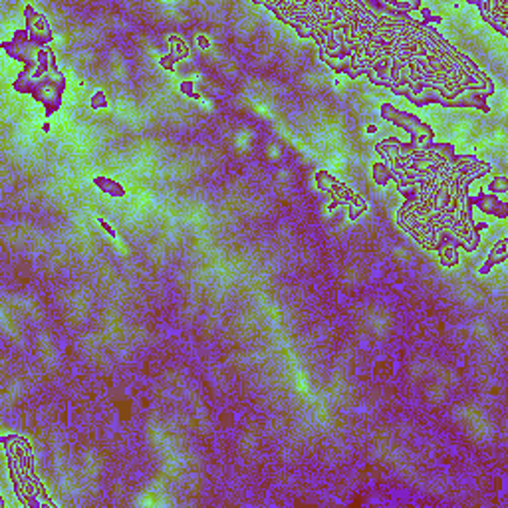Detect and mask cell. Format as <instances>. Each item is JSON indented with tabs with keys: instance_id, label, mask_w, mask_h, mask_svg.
Wrapping results in <instances>:
<instances>
[{
	"instance_id": "obj_1",
	"label": "cell",
	"mask_w": 508,
	"mask_h": 508,
	"mask_svg": "<svg viewBox=\"0 0 508 508\" xmlns=\"http://www.w3.org/2000/svg\"><path fill=\"white\" fill-rule=\"evenodd\" d=\"M280 20L302 38L318 40L320 56L334 72L352 80L368 75L419 107L491 111L493 82L437 30L407 16L375 15L358 2H286Z\"/></svg>"
},
{
	"instance_id": "obj_2",
	"label": "cell",
	"mask_w": 508,
	"mask_h": 508,
	"mask_svg": "<svg viewBox=\"0 0 508 508\" xmlns=\"http://www.w3.org/2000/svg\"><path fill=\"white\" fill-rule=\"evenodd\" d=\"M377 151L388 159L391 179L397 181L405 197L397 223L439 254L447 266L459 262V248L475 253L480 242L478 230L487 228V223L475 224L469 183L489 175L493 167L475 155H455L451 143H429L417 149L388 137Z\"/></svg>"
},
{
	"instance_id": "obj_3",
	"label": "cell",
	"mask_w": 508,
	"mask_h": 508,
	"mask_svg": "<svg viewBox=\"0 0 508 508\" xmlns=\"http://www.w3.org/2000/svg\"><path fill=\"white\" fill-rule=\"evenodd\" d=\"M4 52L24 64V70L15 80L18 93H30L38 104L44 105L46 116H54L60 109L66 78L56 66L52 48L32 40L26 30H16L12 42H2Z\"/></svg>"
},
{
	"instance_id": "obj_4",
	"label": "cell",
	"mask_w": 508,
	"mask_h": 508,
	"mask_svg": "<svg viewBox=\"0 0 508 508\" xmlns=\"http://www.w3.org/2000/svg\"><path fill=\"white\" fill-rule=\"evenodd\" d=\"M2 443L8 455L10 463V473H12V482L15 491L18 493V498L26 507H46L50 500H46L42 494V487L34 477L32 469V455L28 445L18 439V437H2Z\"/></svg>"
},
{
	"instance_id": "obj_5",
	"label": "cell",
	"mask_w": 508,
	"mask_h": 508,
	"mask_svg": "<svg viewBox=\"0 0 508 508\" xmlns=\"http://www.w3.org/2000/svg\"><path fill=\"white\" fill-rule=\"evenodd\" d=\"M381 118L391 121V123H395L397 127H403L405 131L411 135V145H415V147H417V145L419 147H425V145H429V143L433 141L435 131L427 125V123H423V121L417 120V118L411 116V114H407V111L397 109L395 105L391 104L381 105Z\"/></svg>"
},
{
	"instance_id": "obj_6",
	"label": "cell",
	"mask_w": 508,
	"mask_h": 508,
	"mask_svg": "<svg viewBox=\"0 0 508 508\" xmlns=\"http://www.w3.org/2000/svg\"><path fill=\"white\" fill-rule=\"evenodd\" d=\"M316 183L322 191H326L328 194L334 197V205L342 203V205H347L350 207V219L352 221H358L359 215L365 210V203L359 199L358 194H354L350 189H345L344 185H340L338 181L334 179L332 175H328L326 171H320L316 175Z\"/></svg>"
},
{
	"instance_id": "obj_7",
	"label": "cell",
	"mask_w": 508,
	"mask_h": 508,
	"mask_svg": "<svg viewBox=\"0 0 508 508\" xmlns=\"http://www.w3.org/2000/svg\"><path fill=\"white\" fill-rule=\"evenodd\" d=\"M480 12H482V18L500 32L502 36H508V2L505 0H491V2H480L477 0L475 2Z\"/></svg>"
},
{
	"instance_id": "obj_8",
	"label": "cell",
	"mask_w": 508,
	"mask_h": 508,
	"mask_svg": "<svg viewBox=\"0 0 508 508\" xmlns=\"http://www.w3.org/2000/svg\"><path fill=\"white\" fill-rule=\"evenodd\" d=\"M24 15H26V32L30 34L32 40H36L38 44H50L52 38H54V34H52V28L46 22L44 16L38 15L32 6H26Z\"/></svg>"
},
{
	"instance_id": "obj_9",
	"label": "cell",
	"mask_w": 508,
	"mask_h": 508,
	"mask_svg": "<svg viewBox=\"0 0 508 508\" xmlns=\"http://www.w3.org/2000/svg\"><path fill=\"white\" fill-rule=\"evenodd\" d=\"M471 205L478 207V209L482 210V212H487V215H494L498 219H507L508 217V205L507 203H500L494 194L478 193L477 197L471 199Z\"/></svg>"
},
{
	"instance_id": "obj_10",
	"label": "cell",
	"mask_w": 508,
	"mask_h": 508,
	"mask_svg": "<svg viewBox=\"0 0 508 508\" xmlns=\"http://www.w3.org/2000/svg\"><path fill=\"white\" fill-rule=\"evenodd\" d=\"M370 6L385 10L391 16H407L411 10L421 8V2H370Z\"/></svg>"
},
{
	"instance_id": "obj_11",
	"label": "cell",
	"mask_w": 508,
	"mask_h": 508,
	"mask_svg": "<svg viewBox=\"0 0 508 508\" xmlns=\"http://www.w3.org/2000/svg\"><path fill=\"white\" fill-rule=\"evenodd\" d=\"M508 256V240L507 239H500L496 242V246L493 248V253L489 254V260H487V264L482 266V269L478 270L480 274H489L491 269H493L494 264H498V262H505Z\"/></svg>"
},
{
	"instance_id": "obj_12",
	"label": "cell",
	"mask_w": 508,
	"mask_h": 508,
	"mask_svg": "<svg viewBox=\"0 0 508 508\" xmlns=\"http://www.w3.org/2000/svg\"><path fill=\"white\" fill-rule=\"evenodd\" d=\"M93 183L100 187V191L105 194H111V197H125V189L121 187L120 183H116V181L107 179V177H102V175H98Z\"/></svg>"
},
{
	"instance_id": "obj_13",
	"label": "cell",
	"mask_w": 508,
	"mask_h": 508,
	"mask_svg": "<svg viewBox=\"0 0 508 508\" xmlns=\"http://www.w3.org/2000/svg\"><path fill=\"white\" fill-rule=\"evenodd\" d=\"M374 175H375V181H377L379 185H385V183L391 179V173H389V169L385 167V165H381V163L374 165Z\"/></svg>"
},
{
	"instance_id": "obj_14",
	"label": "cell",
	"mask_w": 508,
	"mask_h": 508,
	"mask_svg": "<svg viewBox=\"0 0 508 508\" xmlns=\"http://www.w3.org/2000/svg\"><path fill=\"white\" fill-rule=\"evenodd\" d=\"M489 189H491L493 193H505V191H508V179L507 177H496V179L489 185Z\"/></svg>"
},
{
	"instance_id": "obj_15",
	"label": "cell",
	"mask_w": 508,
	"mask_h": 508,
	"mask_svg": "<svg viewBox=\"0 0 508 508\" xmlns=\"http://www.w3.org/2000/svg\"><path fill=\"white\" fill-rule=\"evenodd\" d=\"M105 105H107V102H105L104 91H98V93L93 96V100H91V107L98 109V107H105Z\"/></svg>"
},
{
	"instance_id": "obj_16",
	"label": "cell",
	"mask_w": 508,
	"mask_h": 508,
	"mask_svg": "<svg viewBox=\"0 0 508 508\" xmlns=\"http://www.w3.org/2000/svg\"><path fill=\"white\" fill-rule=\"evenodd\" d=\"M100 224H102V228H104L105 233H107V235H109V237H111V239H116V237H118V235H116V230H114V228H111V226H109V224L105 223L104 219H100Z\"/></svg>"
},
{
	"instance_id": "obj_17",
	"label": "cell",
	"mask_w": 508,
	"mask_h": 508,
	"mask_svg": "<svg viewBox=\"0 0 508 508\" xmlns=\"http://www.w3.org/2000/svg\"><path fill=\"white\" fill-rule=\"evenodd\" d=\"M421 12L425 16V20H431V22H441V20H443L441 16H433L429 10H421Z\"/></svg>"
}]
</instances>
